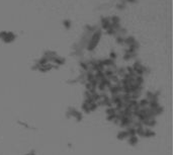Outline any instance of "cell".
Returning <instances> with one entry per match:
<instances>
[{
	"mask_svg": "<svg viewBox=\"0 0 173 155\" xmlns=\"http://www.w3.org/2000/svg\"><path fill=\"white\" fill-rule=\"evenodd\" d=\"M16 39V36L12 32H0V40H2L4 43L10 44Z\"/></svg>",
	"mask_w": 173,
	"mask_h": 155,
	"instance_id": "6da1fadb",
	"label": "cell"
},
{
	"mask_svg": "<svg viewBox=\"0 0 173 155\" xmlns=\"http://www.w3.org/2000/svg\"><path fill=\"white\" fill-rule=\"evenodd\" d=\"M128 143H130L131 146H135V145L138 144V142H139V138H138L137 136H132V137H128Z\"/></svg>",
	"mask_w": 173,
	"mask_h": 155,
	"instance_id": "7a4b0ae2",
	"label": "cell"
},
{
	"mask_svg": "<svg viewBox=\"0 0 173 155\" xmlns=\"http://www.w3.org/2000/svg\"><path fill=\"white\" fill-rule=\"evenodd\" d=\"M128 135L127 133V131H122L117 134V139L118 140H125V139H128Z\"/></svg>",
	"mask_w": 173,
	"mask_h": 155,
	"instance_id": "3957f363",
	"label": "cell"
},
{
	"mask_svg": "<svg viewBox=\"0 0 173 155\" xmlns=\"http://www.w3.org/2000/svg\"><path fill=\"white\" fill-rule=\"evenodd\" d=\"M153 136H155V132L154 131H152L150 128L149 129H145L144 131V137H153Z\"/></svg>",
	"mask_w": 173,
	"mask_h": 155,
	"instance_id": "277c9868",
	"label": "cell"
},
{
	"mask_svg": "<svg viewBox=\"0 0 173 155\" xmlns=\"http://www.w3.org/2000/svg\"><path fill=\"white\" fill-rule=\"evenodd\" d=\"M71 25H72V23H71V21L69 20V19H65V20L63 21V26H65V28H66V30H70Z\"/></svg>",
	"mask_w": 173,
	"mask_h": 155,
	"instance_id": "5b68a950",
	"label": "cell"
}]
</instances>
